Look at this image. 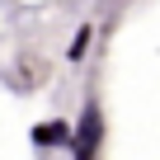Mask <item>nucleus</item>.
Instances as JSON below:
<instances>
[{
	"instance_id": "obj_4",
	"label": "nucleus",
	"mask_w": 160,
	"mask_h": 160,
	"mask_svg": "<svg viewBox=\"0 0 160 160\" xmlns=\"http://www.w3.org/2000/svg\"><path fill=\"white\" fill-rule=\"evenodd\" d=\"M99 5H113V0H99Z\"/></svg>"
},
{
	"instance_id": "obj_3",
	"label": "nucleus",
	"mask_w": 160,
	"mask_h": 160,
	"mask_svg": "<svg viewBox=\"0 0 160 160\" xmlns=\"http://www.w3.org/2000/svg\"><path fill=\"white\" fill-rule=\"evenodd\" d=\"M90 42H94V24L85 19V24L71 33V42H66V61H71V66H80V61L90 57Z\"/></svg>"
},
{
	"instance_id": "obj_1",
	"label": "nucleus",
	"mask_w": 160,
	"mask_h": 160,
	"mask_svg": "<svg viewBox=\"0 0 160 160\" xmlns=\"http://www.w3.org/2000/svg\"><path fill=\"white\" fill-rule=\"evenodd\" d=\"M104 151H108V113H104L99 94L85 90L80 113H75V122H71V146H66V155H71V160H104Z\"/></svg>"
},
{
	"instance_id": "obj_2",
	"label": "nucleus",
	"mask_w": 160,
	"mask_h": 160,
	"mask_svg": "<svg viewBox=\"0 0 160 160\" xmlns=\"http://www.w3.org/2000/svg\"><path fill=\"white\" fill-rule=\"evenodd\" d=\"M28 141H33V151H66L71 146V118H42V122H33Z\"/></svg>"
}]
</instances>
